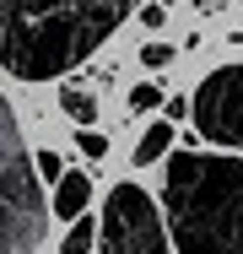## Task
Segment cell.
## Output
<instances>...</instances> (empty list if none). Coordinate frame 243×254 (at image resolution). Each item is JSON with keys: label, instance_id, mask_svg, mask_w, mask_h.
Instances as JSON below:
<instances>
[{"label": "cell", "instance_id": "obj_17", "mask_svg": "<svg viewBox=\"0 0 243 254\" xmlns=\"http://www.w3.org/2000/svg\"><path fill=\"white\" fill-rule=\"evenodd\" d=\"M162 5H173V0H162Z\"/></svg>", "mask_w": 243, "mask_h": 254}, {"label": "cell", "instance_id": "obj_7", "mask_svg": "<svg viewBox=\"0 0 243 254\" xmlns=\"http://www.w3.org/2000/svg\"><path fill=\"white\" fill-rule=\"evenodd\" d=\"M60 108H65L76 125H92L97 119V92L81 87V81H65V87H60Z\"/></svg>", "mask_w": 243, "mask_h": 254}, {"label": "cell", "instance_id": "obj_16", "mask_svg": "<svg viewBox=\"0 0 243 254\" xmlns=\"http://www.w3.org/2000/svg\"><path fill=\"white\" fill-rule=\"evenodd\" d=\"M194 5H200V11H216V5H222V0H194Z\"/></svg>", "mask_w": 243, "mask_h": 254}, {"label": "cell", "instance_id": "obj_10", "mask_svg": "<svg viewBox=\"0 0 243 254\" xmlns=\"http://www.w3.org/2000/svg\"><path fill=\"white\" fill-rule=\"evenodd\" d=\"M76 146H81V157H108V135H97L92 125H81V130H76Z\"/></svg>", "mask_w": 243, "mask_h": 254}, {"label": "cell", "instance_id": "obj_15", "mask_svg": "<svg viewBox=\"0 0 243 254\" xmlns=\"http://www.w3.org/2000/svg\"><path fill=\"white\" fill-rule=\"evenodd\" d=\"M141 27H162V5H141Z\"/></svg>", "mask_w": 243, "mask_h": 254}, {"label": "cell", "instance_id": "obj_11", "mask_svg": "<svg viewBox=\"0 0 243 254\" xmlns=\"http://www.w3.org/2000/svg\"><path fill=\"white\" fill-rule=\"evenodd\" d=\"M135 108H141V114H151V108H162V92H157L151 81H141V87H130V114H135Z\"/></svg>", "mask_w": 243, "mask_h": 254}, {"label": "cell", "instance_id": "obj_13", "mask_svg": "<svg viewBox=\"0 0 243 254\" xmlns=\"http://www.w3.org/2000/svg\"><path fill=\"white\" fill-rule=\"evenodd\" d=\"M141 65H173V49H168V44H146V49H141Z\"/></svg>", "mask_w": 243, "mask_h": 254}, {"label": "cell", "instance_id": "obj_6", "mask_svg": "<svg viewBox=\"0 0 243 254\" xmlns=\"http://www.w3.org/2000/svg\"><path fill=\"white\" fill-rule=\"evenodd\" d=\"M87 200H92V179L87 173H60L54 179V200H49V216H81L87 211Z\"/></svg>", "mask_w": 243, "mask_h": 254}, {"label": "cell", "instance_id": "obj_5", "mask_svg": "<svg viewBox=\"0 0 243 254\" xmlns=\"http://www.w3.org/2000/svg\"><path fill=\"white\" fill-rule=\"evenodd\" d=\"M194 130L222 146V152H243V65H222L200 81V92L189 98Z\"/></svg>", "mask_w": 243, "mask_h": 254}, {"label": "cell", "instance_id": "obj_2", "mask_svg": "<svg viewBox=\"0 0 243 254\" xmlns=\"http://www.w3.org/2000/svg\"><path fill=\"white\" fill-rule=\"evenodd\" d=\"M162 205L179 254H243V157H168Z\"/></svg>", "mask_w": 243, "mask_h": 254}, {"label": "cell", "instance_id": "obj_9", "mask_svg": "<svg viewBox=\"0 0 243 254\" xmlns=\"http://www.w3.org/2000/svg\"><path fill=\"white\" fill-rule=\"evenodd\" d=\"M92 238H97V227H92V216L81 211V216H70V233H65L60 249L65 254H92Z\"/></svg>", "mask_w": 243, "mask_h": 254}, {"label": "cell", "instance_id": "obj_3", "mask_svg": "<svg viewBox=\"0 0 243 254\" xmlns=\"http://www.w3.org/2000/svg\"><path fill=\"white\" fill-rule=\"evenodd\" d=\"M49 233V200L27 157L16 108L0 92V254H33Z\"/></svg>", "mask_w": 243, "mask_h": 254}, {"label": "cell", "instance_id": "obj_14", "mask_svg": "<svg viewBox=\"0 0 243 254\" xmlns=\"http://www.w3.org/2000/svg\"><path fill=\"white\" fill-rule=\"evenodd\" d=\"M162 108H168V119H184L189 114V98H162Z\"/></svg>", "mask_w": 243, "mask_h": 254}, {"label": "cell", "instance_id": "obj_1", "mask_svg": "<svg viewBox=\"0 0 243 254\" xmlns=\"http://www.w3.org/2000/svg\"><path fill=\"white\" fill-rule=\"evenodd\" d=\"M141 0H0V65L16 81H49L87 65Z\"/></svg>", "mask_w": 243, "mask_h": 254}, {"label": "cell", "instance_id": "obj_8", "mask_svg": "<svg viewBox=\"0 0 243 254\" xmlns=\"http://www.w3.org/2000/svg\"><path fill=\"white\" fill-rule=\"evenodd\" d=\"M173 152V119H162V125H151L141 141H135V168H146V162H162V157Z\"/></svg>", "mask_w": 243, "mask_h": 254}, {"label": "cell", "instance_id": "obj_12", "mask_svg": "<svg viewBox=\"0 0 243 254\" xmlns=\"http://www.w3.org/2000/svg\"><path fill=\"white\" fill-rule=\"evenodd\" d=\"M33 168H38V179H49V184H54V179L65 173V162H60L54 152H38V162H33Z\"/></svg>", "mask_w": 243, "mask_h": 254}, {"label": "cell", "instance_id": "obj_4", "mask_svg": "<svg viewBox=\"0 0 243 254\" xmlns=\"http://www.w3.org/2000/svg\"><path fill=\"white\" fill-rule=\"evenodd\" d=\"M97 238H103V254H173L168 233H162V216H157V200L130 179H119L108 190Z\"/></svg>", "mask_w": 243, "mask_h": 254}]
</instances>
